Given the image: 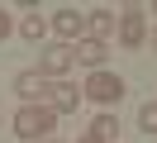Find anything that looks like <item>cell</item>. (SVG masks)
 Listing matches in <instances>:
<instances>
[{
	"instance_id": "cell-1",
	"label": "cell",
	"mask_w": 157,
	"mask_h": 143,
	"mask_svg": "<svg viewBox=\"0 0 157 143\" xmlns=\"http://www.w3.org/2000/svg\"><path fill=\"white\" fill-rule=\"evenodd\" d=\"M52 124H57V114L48 110V105H19L14 110V133H19L24 143H38L52 133Z\"/></svg>"
},
{
	"instance_id": "cell-2",
	"label": "cell",
	"mask_w": 157,
	"mask_h": 143,
	"mask_svg": "<svg viewBox=\"0 0 157 143\" xmlns=\"http://www.w3.org/2000/svg\"><path fill=\"white\" fill-rule=\"evenodd\" d=\"M143 14H147L143 5H124V10H119V29H114V34H119V48L138 53V48L147 43V19Z\"/></svg>"
},
{
	"instance_id": "cell-3",
	"label": "cell",
	"mask_w": 157,
	"mask_h": 143,
	"mask_svg": "<svg viewBox=\"0 0 157 143\" xmlns=\"http://www.w3.org/2000/svg\"><path fill=\"white\" fill-rule=\"evenodd\" d=\"M81 95H90L95 105H119L124 100V76H114V72H90L86 76V86H81Z\"/></svg>"
},
{
	"instance_id": "cell-4",
	"label": "cell",
	"mask_w": 157,
	"mask_h": 143,
	"mask_svg": "<svg viewBox=\"0 0 157 143\" xmlns=\"http://www.w3.org/2000/svg\"><path fill=\"white\" fill-rule=\"evenodd\" d=\"M48 29L62 38V43H71V38H86V14L81 10H71V5H62V10H52V19H48Z\"/></svg>"
},
{
	"instance_id": "cell-5",
	"label": "cell",
	"mask_w": 157,
	"mask_h": 143,
	"mask_svg": "<svg viewBox=\"0 0 157 143\" xmlns=\"http://www.w3.org/2000/svg\"><path fill=\"white\" fill-rule=\"evenodd\" d=\"M81 100H86V95H81V86H71V81H52L48 86V110L52 114H76Z\"/></svg>"
},
{
	"instance_id": "cell-6",
	"label": "cell",
	"mask_w": 157,
	"mask_h": 143,
	"mask_svg": "<svg viewBox=\"0 0 157 143\" xmlns=\"http://www.w3.org/2000/svg\"><path fill=\"white\" fill-rule=\"evenodd\" d=\"M71 62H76L71 43H48V48H43V57H38V76H62Z\"/></svg>"
},
{
	"instance_id": "cell-7",
	"label": "cell",
	"mask_w": 157,
	"mask_h": 143,
	"mask_svg": "<svg viewBox=\"0 0 157 143\" xmlns=\"http://www.w3.org/2000/svg\"><path fill=\"white\" fill-rule=\"evenodd\" d=\"M114 29H119V14H114V10H90V14H86V38H95V43L114 38Z\"/></svg>"
},
{
	"instance_id": "cell-8",
	"label": "cell",
	"mask_w": 157,
	"mask_h": 143,
	"mask_svg": "<svg viewBox=\"0 0 157 143\" xmlns=\"http://www.w3.org/2000/svg\"><path fill=\"white\" fill-rule=\"evenodd\" d=\"M14 95H19L24 105H33L38 95H48V81H43L38 72H19V76H14Z\"/></svg>"
},
{
	"instance_id": "cell-9",
	"label": "cell",
	"mask_w": 157,
	"mask_h": 143,
	"mask_svg": "<svg viewBox=\"0 0 157 143\" xmlns=\"http://www.w3.org/2000/svg\"><path fill=\"white\" fill-rule=\"evenodd\" d=\"M71 53H76V62H86L90 72H100V62H105V53H109V48H105V43H95V38H81Z\"/></svg>"
},
{
	"instance_id": "cell-10",
	"label": "cell",
	"mask_w": 157,
	"mask_h": 143,
	"mask_svg": "<svg viewBox=\"0 0 157 143\" xmlns=\"http://www.w3.org/2000/svg\"><path fill=\"white\" fill-rule=\"evenodd\" d=\"M19 34L29 38V43H38V38L48 34V19H43V14H24V24H19Z\"/></svg>"
},
{
	"instance_id": "cell-11",
	"label": "cell",
	"mask_w": 157,
	"mask_h": 143,
	"mask_svg": "<svg viewBox=\"0 0 157 143\" xmlns=\"http://www.w3.org/2000/svg\"><path fill=\"white\" fill-rule=\"evenodd\" d=\"M90 133H95L100 143H109V138H114V133H119V119H114V114H100V119L90 124Z\"/></svg>"
},
{
	"instance_id": "cell-12",
	"label": "cell",
	"mask_w": 157,
	"mask_h": 143,
	"mask_svg": "<svg viewBox=\"0 0 157 143\" xmlns=\"http://www.w3.org/2000/svg\"><path fill=\"white\" fill-rule=\"evenodd\" d=\"M138 129H143V133H157V100H143V110H138Z\"/></svg>"
},
{
	"instance_id": "cell-13",
	"label": "cell",
	"mask_w": 157,
	"mask_h": 143,
	"mask_svg": "<svg viewBox=\"0 0 157 143\" xmlns=\"http://www.w3.org/2000/svg\"><path fill=\"white\" fill-rule=\"evenodd\" d=\"M10 34H14V19H10V10L0 5V43H5V38H10Z\"/></svg>"
},
{
	"instance_id": "cell-14",
	"label": "cell",
	"mask_w": 157,
	"mask_h": 143,
	"mask_svg": "<svg viewBox=\"0 0 157 143\" xmlns=\"http://www.w3.org/2000/svg\"><path fill=\"white\" fill-rule=\"evenodd\" d=\"M76 143H100V138H95V133H86V138H76Z\"/></svg>"
},
{
	"instance_id": "cell-15",
	"label": "cell",
	"mask_w": 157,
	"mask_h": 143,
	"mask_svg": "<svg viewBox=\"0 0 157 143\" xmlns=\"http://www.w3.org/2000/svg\"><path fill=\"white\" fill-rule=\"evenodd\" d=\"M152 53H157V29H152Z\"/></svg>"
},
{
	"instance_id": "cell-16",
	"label": "cell",
	"mask_w": 157,
	"mask_h": 143,
	"mask_svg": "<svg viewBox=\"0 0 157 143\" xmlns=\"http://www.w3.org/2000/svg\"><path fill=\"white\" fill-rule=\"evenodd\" d=\"M152 14H157V0H152Z\"/></svg>"
},
{
	"instance_id": "cell-17",
	"label": "cell",
	"mask_w": 157,
	"mask_h": 143,
	"mask_svg": "<svg viewBox=\"0 0 157 143\" xmlns=\"http://www.w3.org/2000/svg\"><path fill=\"white\" fill-rule=\"evenodd\" d=\"M48 143H57V138H48Z\"/></svg>"
}]
</instances>
